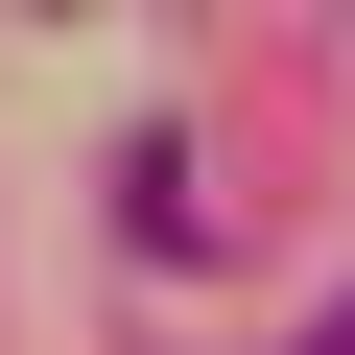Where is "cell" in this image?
<instances>
[{
  "mask_svg": "<svg viewBox=\"0 0 355 355\" xmlns=\"http://www.w3.org/2000/svg\"><path fill=\"white\" fill-rule=\"evenodd\" d=\"M284 355H355V308H331V331H284Z\"/></svg>",
  "mask_w": 355,
  "mask_h": 355,
  "instance_id": "6da1fadb",
  "label": "cell"
}]
</instances>
